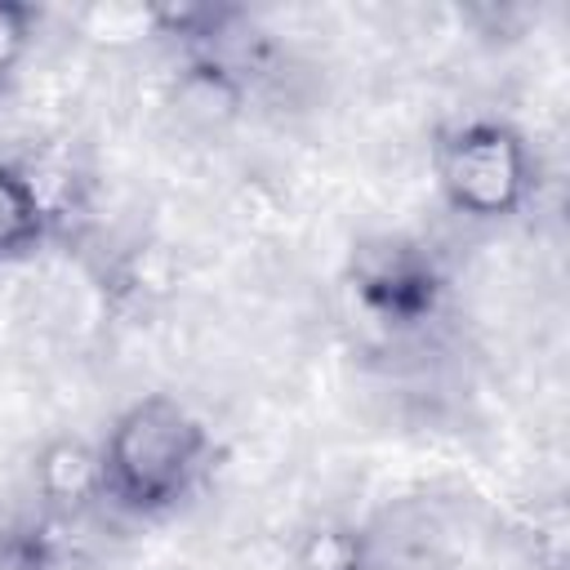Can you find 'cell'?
<instances>
[{
    "label": "cell",
    "instance_id": "52a82bcc",
    "mask_svg": "<svg viewBox=\"0 0 570 570\" xmlns=\"http://www.w3.org/2000/svg\"><path fill=\"white\" fill-rule=\"evenodd\" d=\"M31 9L27 4H9L0 0V76L18 62V53L27 49V36H31Z\"/></svg>",
    "mask_w": 570,
    "mask_h": 570
},
{
    "label": "cell",
    "instance_id": "5b68a950",
    "mask_svg": "<svg viewBox=\"0 0 570 570\" xmlns=\"http://www.w3.org/2000/svg\"><path fill=\"white\" fill-rule=\"evenodd\" d=\"M53 209L40 191V183L22 169L0 160V267L27 258L49 236Z\"/></svg>",
    "mask_w": 570,
    "mask_h": 570
},
{
    "label": "cell",
    "instance_id": "3957f363",
    "mask_svg": "<svg viewBox=\"0 0 570 570\" xmlns=\"http://www.w3.org/2000/svg\"><path fill=\"white\" fill-rule=\"evenodd\" d=\"M352 289L365 303V312H374L379 321L414 325V321L432 316V307L441 298V276H436V263L419 245L374 240V245L356 249Z\"/></svg>",
    "mask_w": 570,
    "mask_h": 570
},
{
    "label": "cell",
    "instance_id": "8992f818",
    "mask_svg": "<svg viewBox=\"0 0 570 570\" xmlns=\"http://www.w3.org/2000/svg\"><path fill=\"white\" fill-rule=\"evenodd\" d=\"M303 570H361V543L347 530H316L303 548Z\"/></svg>",
    "mask_w": 570,
    "mask_h": 570
},
{
    "label": "cell",
    "instance_id": "7a4b0ae2",
    "mask_svg": "<svg viewBox=\"0 0 570 570\" xmlns=\"http://www.w3.org/2000/svg\"><path fill=\"white\" fill-rule=\"evenodd\" d=\"M432 169H436V187L445 205L481 223L512 218L534 191L530 142L512 125L490 120V116L445 129L436 142Z\"/></svg>",
    "mask_w": 570,
    "mask_h": 570
},
{
    "label": "cell",
    "instance_id": "277c9868",
    "mask_svg": "<svg viewBox=\"0 0 570 570\" xmlns=\"http://www.w3.org/2000/svg\"><path fill=\"white\" fill-rule=\"evenodd\" d=\"M36 494L53 517H80L102 494V454L80 436H58L36 454Z\"/></svg>",
    "mask_w": 570,
    "mask_h": 570
},
{
    "label": "cell",
    "instance_id": "6da1fadb",
    "mask_svg": "<svg viewBox=\"0 0 570 570\" xmlns=\"http://www.w3.org/2000/svg\"><path fill=\"white\" fill-rule=\"evenodd\" d=\"M98 454L107 503L156 517L196 490L209 459V432L178 396L151 392L111 419Z\"/></svg>",
    "mask_w": 570,
    "mask_h": 570
}]
</instances>
